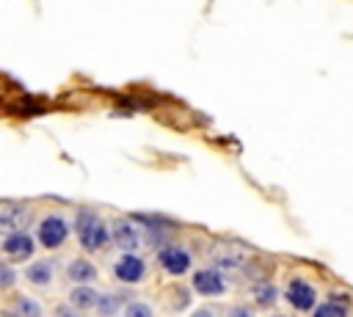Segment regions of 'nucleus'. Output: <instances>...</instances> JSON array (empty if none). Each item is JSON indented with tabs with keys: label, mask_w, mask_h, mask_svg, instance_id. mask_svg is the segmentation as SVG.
Returning a JSON list of instances; mask_svg holds the SVG:
<instances>
[{
	"label": "nucleus",
	"mask_w": 353,
	"mask_h": 317,
	"mask_svg": "<svg viewBox=\"0 0 353 317\" xmlns=\"http://www.w3.org/2000/svg\"><path fill=\"white\" fill-rule=\"evenodd\" d=\"M97 267L88 262V259H72L69 267H66V278L74 281V284H91L97 278Z\"/></svg>",
	"instance_id": "nucleus-13"
},
{
	"label": "nucleus",
	"mask_w": 353,
	"mask_h": 317,
	"mask_svg": "<svg viewBox=\"0 0 353 317\" xmlns=\"http://www.w3.org/2000/svg\"><path fill=\"white\" fill-rule=\"evenodd\" d=\"M52 278H55V265L50 259H39V262H33V265L25 267V281L30 287H39V289L41 287H50Z\"/></svg>",
	"instance_id": "nucleus-11"
},
{
	"label": "nucleus",
	"mask_w": 353,
	"mask_h": 317,
	"mask_svg": "<svg viewBox=\"0 0 353 317\" xmlns=\"http://www.w3.org/2000/svg\"><path fill=\"white\" fill-rule=\"evenodd\" d=\"M14 314H22V317H39L41 314V306L30 298H17L14 300Z\"/></svg>",
	"instance_id": "nucleus-16"
},
{
	"label": "nucleus",
	"mask_w": 353,
	"mask_h": 317,
	"mask_svg": "<svg viewBox=\"0 0 353 317\" xmlns=\"http://www.w3.org/2000/svg\"><path fill=\"white\" fill-rule=\"evenodd\" d=\"M232 314H251V309H245V306H234Z\"/></svg>",
	"instance_id": "nucleus-21"
},
{
	"label": "nucleus",
	"mask_w": 353,
	"mask_h": 317,
	"mask_svg": "<svg viewBox=\"0 0 353 317\" xmlns=\"http://www.w3.org/2000/svg\"><path fill=\"white\" fill-rule=\"evenodd\" d=\"M212 265L221 270V273H243L245 267V251L243 248H234V245H221L212 251Z\"/></svg>",
	"instance_id": "nucleus-9"
},
{
	"label": "nucleus",
	"mask_w": 353,
	"mask_h": 317,
	"mask_svg": "<svg viewBox=\"0 0 353 317\" xmlns=\"http://www.w3.org/2000/svg\"><path fill=\"white\" fill-rule=\"evenodd\" d=\"M74 311H77V306H74V303H69V306H66V303L55 306V314H58V317H72Z\"/></svg>",
	"instance_id": "nucleus-20"
},
{
	"label": "nucleus",
	"mask_w": 353,
	"mask_h": 317,
	"mask_svg": "<svg viewBox=\"0 0 353 317\" xmlns=\"http://www.w3.org/2000/svg\"><path fill=\"white\" fill-rule=\"evenodd\" d=\"M193 289L204 298H215V295H223L226 292V278L218 267H207V270H196L193 273Z\"/></svg>",
	"instance_id": "nucleus-7"
},
{
	"label": "nucleus",
	"mask_w": 353,
	"mask_h": 317,
	"mask_svg": "<svg viewBox=\"0 0 353 317\" xmlns=\"http://www.w3.org/2000/svg\"><path fill=\"white\" fill-rule=\"evenodd\" d=\"M0 248H3V256H6V259L22 262V259H30V256H33L36 243H33V237H30L25 229H14V232H6Z\"/></svg>",
	"instance_id": "nucleus-5"
},
{
	"label": "nucleus",
	"mask_w": 353,
	"mask_h": 317,
	"mask_svg": "<svg viewBox=\"0 0 353 317\" xmlns=\"http://www.w3.org/2000/svg\"><path fill=\"white\" fill-rule=\"evenodd\" d=\"M110 237L121 251H138L143 243V229L135 218H116L110 223Z\"/></svg>",
	"instance_id": "nucleus-3"
},
{
	"label": "nucleus",
	"mask_w": 353,
	"mask_h": 317,
	"mask_svg": "<svg viewBox=\"0 0 353 317\" xmlns=\"http://www.w3.org/2000/svg\"><path fill=\"white\" fill-rule=\"evenodd\" d=\"M119 309H121V300H119V295H99L97 311H99L102 317H110V314H116Z\"/></svg>",
	"instance_id": "nucleus-17"
},
{
	"label": "nucleus",
	"mask_w": 353,
	"mask_h": 317,
	"mask_svg": "<svg viewBox=\"0 0 353 317\" xmlns=\"http://www.w3.org/2000/svg\"><path fill=\"white\" fill-rule=\"evenodd\" d=\"M72 226H74V234H77L83 251H102L113 240L110 229L105 226V221L94 209H88V207H80L74 212V223Z\"/></svg>",
	"instance_id": "nucleus-1"
},
{
	"label": "nucleus",
	"mask_w": 353,
	"mask_h": 317,
	"mask_svg": "<svg viewBox=\"0 0 353 317\" xmlns=\"http://www.w3.org/2000/svg\"><path fill=\"white\" fill-rule=\"evenodd\" d=\"M314 314H317V317H328V314H331V317H342V314H347V303L328 298V303L314 306Z\"/></svg>",
	"instance_id": "nucleus-15"
},
{
	"label": "nucleus",
	"mask_w": 353,
	"mask_h": 317,
	"mask_svg": "<svg viewBox=\"0 0 353 317\" xmlns=\"http://www.w3.org/2000/svg\"><path fill=\"white\" fill-rule=\"evenodd\" d=\"M28 221H30V209H28L25 204H11V201H6V204L0 207V226H3V232L25 229Z\"/></svg>",
	"instance_id": "nucleus-10"
},
{
	"label": "nucleus",
	"mask_w": 353,
	"mask_h": 317,
	"mask_svg": "<svg viewBox=\"0 0 353 317\" xmlns=\"http://www.w3.org/2000/svg\"><path fill=\"white\" fill-rule=\"evenodd\" d=\"M113 278L121 281V284H138V281L146 278V262L135 251H124L113 262Z\"/></svg>",
	"instance_id": "nucleus-4"
},
{
	"label": "nucleus",
	"mask_w": 353,
	"mask_h": 317,
	"mask_svg": "<svg viewBox=\"0 0 353 317\" xmlns=\"http://www.w3.org/2000/svg\"><path fill=\"white\" fill-rule=\"evenodd\" d=\"M157 262L171 276H182V273L190 270V254L185 248H179V245H163L160 254H157Z\"/></svg>",
	"instance_id": "nucleus-8"
},
{
	"label": "nucleus",
	"mask_w": 353,
	"mask_h": 317,
	"mask_svg": "<svg viewBox=\"0 0 353 317\" xmlns=\"http://www.w3.org/2000/svg\"><path fill=\"white\" fill-rule=\"evenodd\" d=\"M99 295H102V292H97V289L88 287V284H77V287L69 292V303H74L77 311H88V309H97Z\"/></svg>",
	"instance_id": "nucleus-12"
},
{
	"label": "nucleus",
	"mask_w": 353,
	"mask_h": 317,
	"mask_svg": "<svg viewBox=\"0 0 353 317\" xmlns=\"http://www.w3.org/2000/svg\"><path fill=\"white\" fill-rule=\"evenodd\" d=\"M284 298H287V303H290L292 309H298V311H314V306H317V289H314L309 281H303V278H292V281L287 284Z\"/></svg>",
	"instance_id": "nucleus-6"
},
{
	"label": "nucleus",
	"mask_w": 353,
	"mask_h": 317,
	"mask_svg": "<svg viewBox=\"0 0 353 317\" xmlns=\"http://www.w3.org/2000/svg\"><path fill=\"white\" fill-rule=\"evenodd\" d=\"M72 229H74V226H69L61 215H44V218L39 221L36 240H39L44 248H58V245L66 243V237H69Z\"/></svg>",
	"instance_id": "nucleus-2"
},
{
	"label": "nucleus",
	"mask_w": 353,
	"mask_h": 317,
	"mask_svg": "<svg viewBox=\"0 0 353 317\" xmlns=\"http://www.w3.org/2000/svg\"><path fill=\"white\" fill-rule=\"evenodd\" d=\"M124 314H127V317H152V306L132 300V303H127V306H124Z\"/></svg>",
	"instance_id": "nucleus-18"
},
{
	"label": "nucleus",
	"mask_w": 353,
	"mask_h": 317,
	"mask_svg": "<svg viewBox=\"0 0 353 317\" xmlns=\"http://www.w3.org/2000/svg\"><path fill=\"white\" fill-rule=\"evenodd\" d=\"M251 295H254V303L262 306V309H273L276 300H279V292H276V287H273L270 281H259V284H254Z\"/></svg>",
	"instance_id": "nucleus-14"
},
{
	"label": "nucleus",
	"mask_w": 353,
	"mask_h": 317,
	"mask_svg": "<svg viewBox=\"0 0 353 317\" xmlns=\"http://www.w3.org/2000/svg\"><path fill=\"white\" fill-rule=\"evenodd\" d=\"M17 281V273L8 265H0V289H11Z\"/></svg>",
	"instance_id": "nucleus-19"
}]
</instances>
